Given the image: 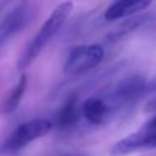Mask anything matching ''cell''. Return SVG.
Listing matches in <instances>:
<instances>
[{
  "instance_id": "cell-1",
  "label": "cell",
  "mask_w": 156,
  "mask_h": 156,
  "mask_svg": "<svg viewBox=\"0 0 156 156\" xmlns=\"http://www.w3.org/2000/svg\"><path fill=\"white\" fill-rule=\"evenodd\" d=\"M72 10H73V2L69 0L58 4L54 9L51 15L45 20L40 29L33 37L32 41L27 45L23 54L18 57L17 61L18 69H24L37 58V56L43 51L45 45L54 38V35L63 26V23L71 15Z\"/></svg>"
},
{
  "instance_id": "cell-2",
  "label": "cell",
  "mask_w": 156,
  "mask_h": 156,
  "mask_svg": "<svg viewBox=\"0 0 156 156\" xmlns=\"http://www.w3.org/2000/svg\"><path fill=\"white\" fill-rule=\"evenodd\" d=\"M147 82L145 77L134 74L123 78L117 84H115L107 93L105 102L107 104L110 111L112 108H121L129 106L138 100H140L146 93Z\"/></svg>"
},
{
  "instance_id": "cell-3",
  "label": "cell",
  "mask_w": 156,
  "mask_h": 156,
  "mask_svg": "<svg viewBox=\"0 0 156 156\" xmlns=\"http://www.w3.org/2000/svg\"><path fill=\"white\" fill-rule=\"evenodd\" d=\"M104 49L99 44L78 45L69 50L63 63V72L68 76L83 74L96 67L104 58Z\"/></svg>"
},
{
  "instance_id": "cell-4",
  "label": "cell",
  "mask_w": 156,
  "mask_h": 156,
  "mask_svg": "<svg viewBox=\"0 0 156 156\" xmlns=\"http://www.w3.org/2000/svg\"><path fill=\"white\" fill-rule=\"evenodd\" d=\"M52 122L44 118H37L20 124L5 140L4 150L16 152L27 146L35 139L46 135L52 129Z\"/></svg>"
},
{
  "instance_id": "cell-5",
  "label": "cell",
  "mask_w": 156,
  "mask_h": 156,
  "mask_svg": "<svg viewBox=\"0 0 156 156\" xmlns=\"http://www.w3.org/2000/svg\"><path fill=\"white\" fill-rule=\"evenodd\" d=\"M156 147V129L141 128L135 133L118 140L110 150L111 156H123L138 150H149Z\"/></svg>"
},
{
  "instance_id": "cell-6",
  "label": "cell",
  "mask_w": 156,
  "mask_h": 156,
  "mask_svg": "<svg viewBox=\"0 0 156 156\" xmlns=\"http://www.w3.org/2000/svg\"><path fill=\"white\" fill-rule=\"evenodd\" d=\"M30 18V6L22 2L13 7L0 22V49L21 32Z\"/></svg>"
},
{
  "instance_id": "cell-7",
  "label": "cell",
  "mask_w": 156,
  "mask_h": 156,
  "mask_svg": "<svg viewBox=\"0 0 156 156\" xmlns=\"http://www.w3.org/2000/svg\"><path fill=\"white\" fill-rule=\"evenodd\" d=\"M151 2L152 0H116L106 9L104 16L108 21L124 18L145 10Z\"/></svg>"
},
{
  "instance_id": "cell-8",
  "label": "cell",
  "mask_w": 156,
  "mask_h": 156,
  "mask_svg": "<svg viewBox=\"0 0 156 156\" xmlns=\"http://www.w3.org/2000/svg\"><path fill=\"white\" fill-rule=\"evenodd\" d=\"M82 112L89 123L101 124L106 119L110 108L102 98H89L83 102Z\"/></svg>"
},
{
  "instance_id": "cell-9",
  "label": "cell",
  "mask_w": 156,
  "mask_h": 156,
  "mask_svg": "<svg viewBox=\"0 0 156 156\" xmlns=\"http://www.w3.org/2000/svg\"><path fill=\"white\" fill-rule=\"evenodd\" d=\"M79 117V108H78V100L76 95H71L65 104L62 105L61 110L58 111L56 122L57 127L62 130L69 129L76 124Z\"/></svg>"
},
{
  "instance_id": "cell-10",
  "label": "cell",
  "mask_w": 156,
  "mask_h": 156,
  "mask_svg": "<svg viewBox=\"0 0 156 156\" xmlns=\"http://www.w3.org/2000/svg\"><path fill=\"white\" fill-rule=\"evenodd\" d=\"M27 83H28L27 74H22L20 77V79L17 80L16 85L12 88V90L9 93V95L4 100V102L0 107L1 113H12L17 108V106L20 105V102H21V100L24 95Z\"/></svg>"
},
{
  "instance_id": "cell-11",
  "label": "cell",
  "mask_w": 156,
  "mask_h": 156,
  "mask_svg": "<svg viewBox=\"0 0 156 156\" xmlns=\"http://www.w3.org/2000/svg\"><path fill=\"white\" fill-rule=\"evenodd\" d=\"M146 16H141V17H134V18H130L128 21H126L123 24L119 26V28H117L113 33L110 34V38L111 40H117V39H121L123 38L124 35L129 34L132 30L136 29L139 26H141L145 21H146Z\"/></svg>"
},
{
  "instance_id": "cell-12",
  "label": "cell",
  "mask_w": 156,
  "mask_h": 156,
  "mask_svg": "<svg viewBox=\"0 0 156 156\" xmlns=\"http://www.w3.org/2000/svg\"><path fill=\"white\" fill-rule=\"evenodd\" d=\"M144 110H145V112H147V113H150V112H156V94L146 102Z\"/></svg>"
},
{
  "instance_id": "cell-13",
  "label": "cell",
  "mask_w": 156,
  "mask_h": 156,
  "mask_svg": "<svg viewBox=\"0 0 156 156\" xmlns=\"http://www.w3.org/2000/svg\"><path fill=\"white\" fill-rule=\"evenodd\" d=\"M155 91H156V76L150 82H147V88H146L147 94H151V93H155Z\"/></svg>"
},
{
  "instance_id": "cell-14",
  "label": "cell",
  "mask_w": 156,
  "mask_h": 156,
  "mask_svg": "<svg viewBox=\"0 0 156 156\" xmlns=\"http://www.w3.org/2000/svg\"><path fill=\"white\" fill-rule=\"evenodd\" d=\"M143 127L144 128H147V129H156V115L150 121H147Z\"/></svg>"
},
{
  "instance_id": "cell-15",
  "label": "cell",
  "mask_w": 156,
  "mask_h": 156,
  "mask_svg": "<svg viewBox=\"0 0 156 156\" xmlns=\"http://www.w3.org/2000/svg\"><path fill=\"white\" fill-rule=\"evenodd\" d=\"M50 156H82L79 154H73V152H58V154H52Z\"/></svg>"
}]
</instances>
